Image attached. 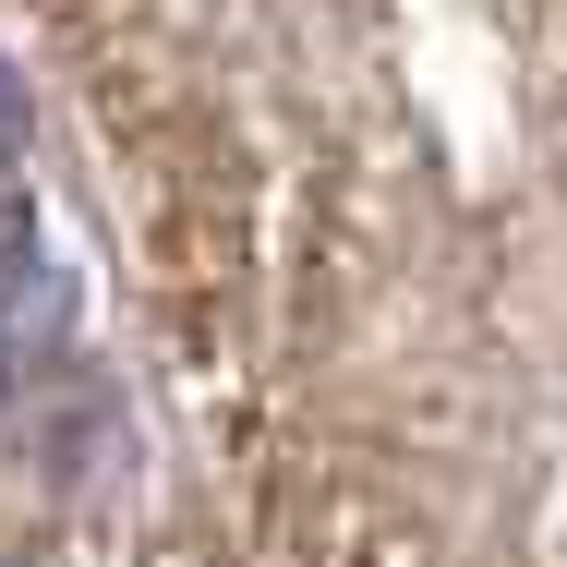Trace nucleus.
I'll use <instances>...</instances> for the list:
<instances>
[{
  "instance_id": "obj_1",
  "label": "nucleus",
  "mask_w": 567,
  "mask_h": 567,
  "mask_svg": "<svg viewBox=\"0 0 567 567\" xmlns=\"http://www.w3.org/2000/svg\"><path fill=\"white\" fill-rule=\"evenodd\" d=\"M24 145V85H12V61H0V157Z\"/></svg>"
}]
</instances>
